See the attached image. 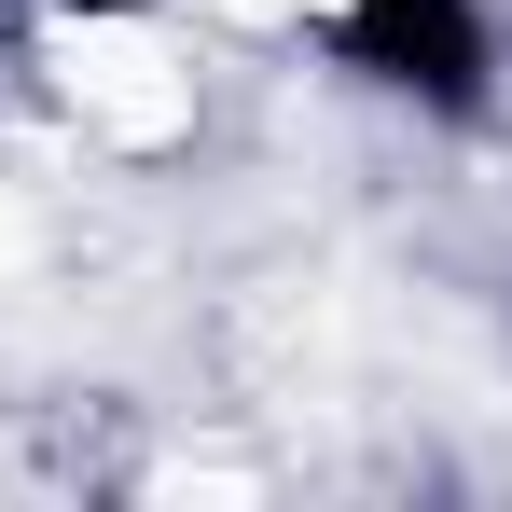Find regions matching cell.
<instances>
[{
    "label": "cell",
    "mask_w": 512,
    "mask_h": 512,
    "mask_svg": "<svg viewBox=\"0 0 512 512\" xmlns=\"http://www.w3.org/2000/svg\"><path fill=\"white\" fill-rule=\"evenodd\" d=\"M222 14L263 28V42H305L333 84L388 97L443 139L512 111V14L499 0H222Z\"/></svg>",
    "instance_id": "obj_1"
},
{
    "label": "cell",
    "mask_w": 512,
    "mask_h": 512,
    "mask_svg": "<svg viewBox=\"0 0 512 512\" xmlns=\"http://www.w3.org/2000/svg\"><path fill=\"white\" fill-rule=\"evenodd\" d=\"M14 56L42 70V97L84 125V153H180L194 139V42H180L153 0H56V14H14Z\"/></svg>",
    "instance_id": "obj_2"
},
{
    "label": "cell",
    "mask_w": 512,
    "mask_h": 512,
    "mask_svg": "<svg viewBox=\"0 0 512 512\" xmlns=\"http://www.w3.org/2000/svg\"><path fill=\"white\" fill-rule=\"evenodd\" d=\"M14 14H28V0H0V42H14Z\"/></svg>",
    "instance_id": "obj_3"
}]
</instances>
